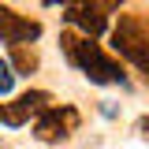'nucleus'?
Returning a JSON list of instances; mask_svg holds the SVG:
<instances>
[{
	"label": "nucleus",
	"instance_id": "6e6552de",
	"mask_svg": "<svg viewBox=\"0 0 149 149\" xmlns=\"http://www.w3.org/2000/svg\"><path fill=\"white\" fill-rule=\"evenodd\" d=\"M11 90H15V74H11V63H8V60H0V97H8Z\"/></svg>",
	"mask_w": 149,
	"mask_h": 149
},
{
	"label": "nucleus",
	"instance_id": "f257e3e1",
	"mask_svg": "<svg viewBox=\"0 0 149 149\" xmlns=\"http://www.w3.org/2000/svg\"><path fill=\"white\" fill-rule=\"evenodd\" d=\"M60 45H63V52L71 60L78 71H86L90 82L97 86H108V82H127L123 78V67L112 60V56L101 52V45L93 41V37H74V34H63L60 37Z\"/></svg>",
	"mask_w": 149,
	"mask_h": 149
},
{
	"label": "nucleus",
	"instance_id": "20e7f679",
	"mask_svg": "<svg viewBox=\"0 0 149 149\" xmlns=\"http://www.w3.org/2000/svg\"><path fill=\"white\" fill-rule=\"evenodd\" d=\"M37 37H41V22L22 19L19 11H11V8L0 4V41H4V45L19 49V45H30V41H37Z\"/></svg>",
	"mask_w": 149,
	"mask_h": 149
},
{
	"label": "nucleus",
	"instance_id": "423d86ee",
	"mask_svg": "<svg viewBox=\"0 0 149 149\" xmlns=\"http://www.w3.org/2000/svg\"><path fill=\"white\" fill-rule=\"evenodd\" d=\"M30 116H34V112L26 108V101H22V97L4 101V104H0V123H4V127H22Z\"/></svg>",
	"mask_w": 149,
	"mask_h": 149
},
{
	"label": "nucleus",
	"instance_id": "1a4fd4ad",
	"mask_svg": "<svg viewBox=\"0 0 149 149\" xmlns=\"http://www.w3.org/2000/svg\"><path fill=\"white\" fill-rule=\"evenodd\" d=\"M138 130H142V134L149 138V116H142V119H138Z\"/></svg>",
	"mask_w": 149,
	"mask_h": 149
},
{
	"label": "nucleus",
	"instance_id": "f03ea898",
	"mask_svg": "<svg viewBox=\"0 0 149 149\" xmlns=\"http://www.w3.org/2000/svg\"><path fill=\"white\" fill-rule=\"evenodd\" d=\"M112 45H116L119 56H127L138 71L149 74V19L146 15H134V11L119 15L116 30H112Z\"/></svg>",
	"mask_w": 149,
	"mask_h": 149
},
{
	"label": "nucleus",
	"instance_id": "39448f33",
	"mask_svg": "<svg viewBox=\"0 0 149 149\" xmlns=\"http://www.w3.org/2000/svg\"><path fill=\"white\" fill-rule=\"evenodd\" d=\"M116 4H67L63 8V19L67 22H74V26H82L90 37L104 34V26H108V19H104V11H112Z\"/></svg>",
	"mask_w": 149,
	"mask_h": 149
},
{
	"label": "nucleus",
	"instance_id": "0eeeda50",
	"mask_svg": "<svg viewBox=\"0 0 149 149\" xmlns=\"http://www.w3.org/2000/svg\"><path fill=\"white\" fill-rule=\"evenodd\" d=\"M11 67H15L19 74H30V71H37V52H34V49H26V45L11 49Z\"/></svg>",
	"mask_w": 149,
	"mask_h": 149
},
{
	"label": "nucleus",
	"instance_id": "7ed1b4c3",
	"mask_svg": "<svg viewBox=\"0 0 149 149\" xmlns=\"http://www.w3.org/2000/svg\"><path fill=\"white\" fill-rule=\"evenodd\" d=\"M74 127H78V112H74L71 104H52L49 112L37 116L34 134L41 138V142H63Z\"/></svg>",
	"mask_w": 149,
	"mask_h": 149
}]
</instances>
